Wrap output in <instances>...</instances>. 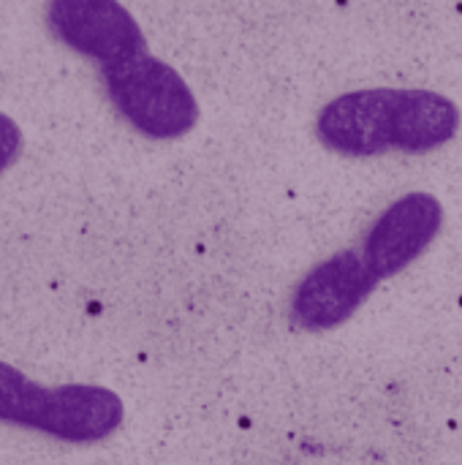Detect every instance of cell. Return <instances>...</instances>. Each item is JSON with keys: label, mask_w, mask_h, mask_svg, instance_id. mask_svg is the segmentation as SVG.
Returning a JSON list of instances; mask_svg holds the SVG:
<instances>
[{"label": "cell", "mask_w": 462, "mask_h": 465, "mask_svg": "<svg viewBox=\"0 0 462 465\" xmlns=\"http://www.w3.org/2000/svg\"><path fill=\"white\" fill-rule=\"evenodd\" d=\"M460 131V109L452 98L419 87H373L332 98L316 120L324 147L349 158L384 153L425 155Z\"/></svg>", "instance_id": "obj_1"}, {"label": "cell", "mask_w": 462, "mask_h": 465, "mask_svg": "<svg viewBox=\"0 0 462 465\" xmlns=\"http://www.w3.org/2000/svg\"><path fill=\"white\" fill-rule=\"evenodd\" d=\"M46 25L63 46L101 68L147 52L139 22L120 0H49Z\"/></svg>", "instance_id": "obj_4"}, {"label": "cell", "mask_w": 462, "mask_h": 465, "mask_svg": "<svg viewBox=\"0 0 462 465\" xmlns=\"http://www.w3.org/2000/svg\"><path fill=\"white\" fill-rule=\"evenodd\" d=\"M19 150H22V131L8 114L0 112V174L16 161Z\"/></svg>", "instance_id": "obj_7"}, {"label": "cell", "mask_w": 462, "mask_h": 465, "mask_svg": "<svg viewBox=\"0 0 462 465\" xmlns=\"http://www.w3.org/2000/svg\"><path fill=\"white\" fill-rule=\"evenodd\" d=\"M441 226L444 207L433 193H406L373 221L359 253L368 270L387 281L411 267L436 242Z\"/></svg>", "instance_id": "obj_6"}, {"label": "cell", "mask_w": 462, "mask_h": 465, "mask_svg": "<svg viewBox=\"0 0 462 465\" xmlns=\"http://www.w3.org/2000/svg\"><path fill=\"white\" fill-rule=\"evenodd\" d=\"M378 278L368 270L362 253L338 251L316 264L291 294V322L305 332H327L346 324L373 294Z\"/></svg>", "instance_id": "obj_5"}, {"label": "cell", "mask_w": 462, "mask_h": 465, "mask_svg": "<svg viewBox=\"0 0 462 465\" xmlns=\"http://www.w3.org/2000/svg\"><path fill=\"white\" fill-rule=\"evenodd\" d=\"M125 406L117 392L95 384L41 387L0 362V422L44 433L65 444H98L117 433Z\"/></svg>", "instance_id": "obj_2"}, {"label": "cell", "mask_w": 462, "mask_h": 465, "mask_svg": "<svg viewBox=\"0 0 462 465\" xmlns=\"http://www.w3.org/2000/svg\"><path fill=\"white\" fill-rule=\"evenodd\" d=\"M101 79L117 114L147 139H180L199 123V101L188 82L150 52L103 65Z\"/></svg>", "instance_id": "obj_3"}]
</instances>
